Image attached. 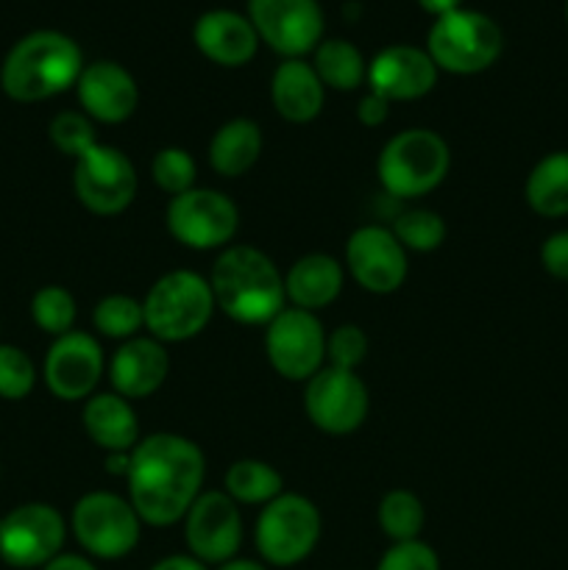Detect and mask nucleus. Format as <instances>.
<instances>
[{"instance_id":"obj_1","label":"nucleus","mask_w":568,"mask_h":570,"mask_svg":"<svg viewBox=\"0 0 568 570\" xmlns=\"http://www.w3.org/2000/svg\"><path fill=\"white\" fill-rule=\"evenodd\" d=\"M206 462L198 445L182 434H150L131 451L128 495L139 521L173 527L200 495Z\"/></svg>"},{"instance_id":"obj_2","label":"nucleus","mask_w":568,"mask_h":570,"mask_svg":"<svg viewBox=\"0 0 568 570\" xmlns=\"http://www.w3.org/2000/svg\"><path fill=\"white\" fill-rule=\"evenodd\" d=\"M215 304L245 326L271 323L284 309V278L271 256L251 245H232L217 256L209 278Z\"/></svg>"},{"instance_id":"obj_3","label":"nucleus","mask_w":568,"mask_h":570,"mask_svg":"<svg viewBox=\"0 0 568 570\" xmlns=\"http://www.w3.org/2000/svg\"><path fill=\"white\" fill-rule=\"evenodd\" d=\"M81 72V48L67 33L33 31L9 50L0 70V83L9 98L37 104L76 87Z\"/></svg>"},{"instance_id":"obj_4","label":"nucleus","mask_w":568,"mask_h":570,"mask_svg":"<svg viewBox=\"0 0 568 570\" xmlns=\"http://www.w3.org/2000/svg\"><path fill=\"white\" fill-rule=\"evenodd\" d=\"M215 306V295L204 276L173 271L161 276L143 301L145 328L159 343H184L204 332Z\"/></svg>"},{"instance_id":"obj_5","label":"nucleus","mask_w":568,"mask_h":570,"mask_svg":"<svg viewBox=\"0 0 568 570\" xmlns=\"http://www.w3.org/2000/svg\"><path fill=\"white\" fill-rule=\"evenodd\" d=\"M451 165L449 145L429 128L395 134L379 154V181L393 198H418L440 187Z\"/></svg>"},{"instance_id":"obj_6","label":"nucleus","mask_w":568,"mask_h":570,"mask_svg":"<svg viewBox=\"0 0 568 570\" xmlns=\"http://www.w3.org/2000/svg\"><path fill=\"white\" fill-rule=\"evenodd\" d=\"M505 48L501 28L488 14L457 9L434 20L427 37V53L438 70L473 76L493 65Z\"/></svg>"},{"instance_id":"obj_7","label":"nucleus","mask_w":568,"mask_h":570,"mask_svg":"<svg viewBox=\"0 0 568 570\" xmlns=\"http://www.w3.org/2000/svg\"><path fill=\"white\" fill-rule=\"evenodd\" d=\"M321 538V512L310 499L282 493L256 518V551L267 566L293 568L315 551Z\"/></svg>"},{"instance_id":"obj_8","label":"nucleus","mask_w":568,"mask_h":570,"mask_svg":"<svg viewBox=\"0 0 568 570\" xmlns=\"http://www.w3.org/2000/svg\"><path fill=\"white\" fill-rule=\"evenodd\" d=\"M139 521L131 501L115 493H87L72 510V534L87 554L123 560L139 543Z\"/></svg>"},{"instance_id":"obj_9","label":"nucleus","mask_w":568,"mask_h":570,"mask_svg":"<svg viewBox=\"0 0 568 570\" xmlns=\"http://www.w3.org/2000/svg\"><path fill=\"white\" fill-rule=\"evenodd\" d=\"M265 351L278 376L310 382L326 360V332L312 312L282 309L267 323Z\"/></svg>"},{"instance_id":"obj_10","label":"nucleus","mask_w":568,"mask_h":570,"mask_svg":"<svg viewBox=\"0 0 568 570\" xmlns=\"http://www.w3.org/2000/svg\"><path fill=\"white\" fill-rule=\"evenodd\" d=\"M167 232L193 250L223 248L232 243L239 226V212L223 193L215 189H187L167 206Z\"/></svg>"},{"instance_id":"obj_11","label":"nucleus","mask_w":568,"mask_h":570,"mask_svg":"<svg viewBox=\"0 0 568 570\" xmlns=\"http://www.w3.org/2000/svg\"><path fill=\"white\" fill-rule=\"evenodd\" d=\"M72 187L92 215H120L137 195V170L123 150L98 142L76 159Z\"/></svg>"},{"instance_id":"obj_12","label":"nucleus","mask_w":568,"mask_h":570,"mask_svg":"<svg viewBox=\"0 0 568 570\" xmlns=\"http://www.w3.org/2000/svg\"><path fill=\"white\" fill-rule=\"evenodd\" d=\"M248 20L256 37L284 59H301L315 50L323 37L317 0H248Z\"/></svg>"},{"instance_id":"obj_13","label":"nucleus","mask_w":568,"mask_h":570,"mask_svg":"<svg viewBox=\"0 0 568 570\" xmlns=\"http://www.w3.org/2000/svg\"><path fill=\"white\" fill-rule=\"evenodd\" d=\"M65 538V518L53 507L22 504L0 523V560L11 568H45L61 554Z\"/></svg>"},{"instance_id":"obj_14","label":"nucleus","mask_w":568,"mask_h":570,"mask_svg":"<svg viewBox=\"0 0 568 570\" xmlns=\"http://www.w3.org/2000/svg\"><path fill=\"white\" fill-rule=\"evenodd\" d=\"M184 540L189 557L204 566H223L234 560L243 543V518L237 501L228 493H204L184 515Z\"/></svg>"},{"instance_id":"obj_15","label":"nucleus","mask_w":568,"mask_h":570,"mask_svg":"<svg viewBox=\"0 0 568 570\" xmlns=\"http://www.w3.org/2000/svg\"><path fill=\"white\" fill-rule=\"evenodd\" d=\"M304 410L321 432L351 434L368 415V390L354 371L326 365L306 382Z\"/></svg>"},{"instance_id":"obj_16","label":"nucleus","mask_w":568,"mask_h":570,"mask_svg":"<svg viewBox=\"0 0 568 570\" xmlns=\"http://www.w3.org/2000/svg\"><path fill=\"white\" fill-rule=\"evenodd\" d=\"M345 265L362 289L390 295L407 278V250L390 228L362 226L349 237Z\"/></svg>"},{"instance_id":"obj_17","label":"nucleus","mask_w":568,"mask_h":570,"mask_svg":"<svg viewBox=\"0 0 568 570\" xmlns=\"http://www.w3.org/2000/svg\"><path fill=\"white\" fill-rule=\"evenodd\" d=\"M104 351L92 334L67 332L56 337L45 360V384L61 401H81L104 376Z\"/></svg>"},{"instance_id":"obj_18","label":"nucleus","mask_w":568,"mask_h":570,"mask_svg":"<svg viewBox=\"0 0 568 570\" xmlns=\"http://www.w3.org/2000/svg\"><path fill=\"white\" fill-rule=\"evenodd\" d=\"M438 81V65L427 50L412 45H390L379 50L368 65V83L371 92L384 100H418L432 92Z\"/></svg>"},{"instance_id":"obj_19","label":"nucleus","mask_w":568,"mask_h":570,"mask_svg":"<svg viewBox=\"0 0 568 570\" xmlns=\"http://www.w3.org/2000/svg\"><path fill=\"white\" fill-rule=\"evenodd\" d=\"M76 87L84 111L95 120L109 122V126L128 120L137 109V81L117 61H92V65H87Z\"/></svg>"},{"instance_id":"obj_20","label":"nucleus","mask_w":568,"mask_h":570,"mask_svg":"<svg viewBox=\"0 0 568 570\" xmlns=\"http://www.w3.org/2000/svg\"><path fill=\"white\" fill-rule=\"evenodd\" d=\"M170 356L154 337H131L115 351L109 362L111 387L123 399H145L165 384Z\"/></svg>"},{"instance_id":"obj_21","label":"nucleus","mask_w":568,"mask_h":570,"mask_svg":"<svg viewBox=\"0 0 568 570\" xmlns=\"http://www.w3.org/2000/svg\"><path fill=\"white\" fill-rule=\"evenodd\" d=\"M193 39L195 48L221 67L248 65L259 48V37H256L248 17L226 9L200 14L193 28Z\"/></svg>"},{"instance_id":"obj_22","label":"nucleus","mask_w":568,"mask_h":570,"mask_svg":"<svg viewBox=\"0 0 568 570\" xmlns=\"http://www.w3.org/2000/svg\"><path fill=\"white\" fill-rule=\"evenodd\" d=\"M326 87L315 67L304 59H284L271 81V98L278 115L290 122H310L321 115Z\"/></svg>"},{"instance_id":"obj_23","label":"nucleus","mask_w":568,"mask_h":570,"mask_svg":"<svg viewBox=\"0 0 568 570\" xmlns=\"http://www.w3.org/2000/svg\"><path fill=\"white\" fill-rule=\"evenodd\" d=\"M84 429L95 445L111 454V451H134L139 443L137 412L131 410L123 395L98 393L84 406Z\"/></svg>"},{"instance_id":"obj_24","label":"nucleus","mask_w":568,"mask_h":570,"mask_svg":"<svg viewBox=\"0 0 568 570\" xmlns=\"http://www.w3.org/2000/svg\"><path fill=\"white\" fill-rule=\"evenodd\" d=\"M343 289V267L326 254L301 256L284 276V295L295 309H323Z\"/></svg>"},{"instance_id":"obj_25","label":"nucleus","mask_w":568,"mask_h":570,"mask_svg":"<svg viewBox=\"0 0 568 570\" xmlns=\"http://www.w3.org/2000/svg\"><path fill=\"white\" fill-rule=\"evenodd\" d=\"M262 154V131L248 117L228 120L215 131L209 142L212 170L226 178H237L256 165Z\"/></svg>"},{"instance_id":"obj_26","label":"nucleus","mask_w":568,"mask_h":570,"mask_svg":"<svg viewBox=\"0 0 568 570\" xmlns=\"http://www.w3.org/2000/svg\"><path fill=\"white\" fill-rule=\"evenodd\" d=\"M527 204L540 217L568 215V150H555L532 167L527 178Z\"/></svg>"},{"instance_id":"obj_27","label":"nucleus","mask_w":568,"mask_h":570,"mask_svg":"<svg viewBox=\"0 0 568 570\" xmlns=\"http://www.w3.org/2000/svg\"><path fill=\"white\" fill-rule=\"evenodd\" d=\"M315 72L323 87H332L337 92H351L368 78V67L362 53L345 39H326L315 48Z\"/></svg>"},{"instance_id":"obj_28","label":"nucleus","mask_w":568,"mask_h":570,"mask_svg":"<svg viewBox=\"0 0 568 570\" xmlns=\"http://www.w3.org/2000/svg\"><path fill=\"white\" fill-rule=\"evenodd\" d=\"M282 473L267 462L239 460L226 471V493L239 504H271L282 495Z\"/></svg>"},{"instance_id":"obj_29","label":"nucleus","mask_w":568,"mask_h":570,"mask_svg":"<svg viewBox=\"0 0 568 570\" xmlns=\"http://www.w3.org/2000/svg\"><path fill=\"white\" fill-rule=\"evenodd\" d=\"M379 527L393 543L418 540L423 529V504L410 490H390L379 504Z\"/></svg>"},{"instance_id":"obj_30","label":"nucleus","mask_w":568,"mask_h":570,"mask_svg":"<svg viewBox=\"0 0 568 570\" xmlns=\"http://www.w3.org/2000/svg\"><path fill=\"white\" fill-rule=\"evenodd\" d=\"M92 323L104 337L131 340L145 326L143 304L137 298H128V295H109V298L98 301Z\"/></svg>"},{"instance_id":"obj_31","label":"nucleus","mask_w":568,"mask_h":570,"mask_svg":"<svg viewBox=\"0 0 568 570\" xmlns=\"http://www.w3.org/2000/svg\"><path fill=\"white\" fill-rule=\"evenodd\" d=\"M395 239L404 245V250H418V254H429V250L440 248L445 239V223L443 217L434 215L429 209H410L399 215L393 226Z\"/></svg>"},{"instance_id":"obj_32","label":"nucleus","mask_w":568,"mask_h":570,"mask_svg":"<svg viewBox=\"0 0 568 570\" xmlns=\"http://www.w3.org/2000/svg\"><path fill=\"white\" fill-rule=\"evenodd\" d=\"M31 315L42 332L61 337V334L72 332V323H76V301L67 293L65 287H42L31 301Z\"/></svg>"},{"instance_id":"obj_33","label":"nucleus","mask_w":568,"mask_h":570,"mask_svg":"<svg viewBox=\"0 0 568 570\" xmlns=\"http://www.w3.org/2000/svg\"><path fill=\"white\" fill-rule=\"evenodd\" d=\"M150 173H154V181L159 184V189L176 198V195L195 187L198 167L184 148H161L150 161Z\"/></svg>"},{"instance_id":"obj_34","label":"nucleus","mask_w":568,"mask_h":570,"mask_svg":"<svg viewBox=\"0 0 568 570\" xmlns=\"http://www.w3.org/2000/svg\"><path fill=\"white\" fill-rule=\"evenodd\" d=\"M33 382H37V371L26 351L14 345H0V399H26L33 390Z\"/></svg>"},{"instance_id":"obj_35","label":"nucleus","mask_w":568,"mask_h":570,"mask_svg":"<svg viewBox=\"0 0 568 570\" xmlns=\"http://www.w3.org/2000/svg\"><path fill=\"white\" fill-rule=\"evenodd\" d=\"M50 142L61 150V154L78 159L81 154H87L92 145H98L95 139V128L89 122V117L78 115V111H61L50 122Z\"/></svg>"},{"instance_id":"obj_36","label":"nucleus","mask_w":568,"mask_h":570,"mask_svg":"<svg viewBox=\"0 0 568 570\" xmlns=\"http://www.w3.org/2000/svg\"><path fill=\"white\" fill-rule=\"evenodd\" d=\"M368 354V337L360 326H340L326 337V360L340 371H354Z\"/></svg>"},{"instance_id":"obj_37","label":"nucleus","mask_w":568,"mask_h":570,"mask_svg":"<svg viewBox=\"0 0 568 570\" xmlns=\"http://www.w3.org/2000/svg\"><path fill=\"white\" fill-rule=\"evenodd\" d=\"M376 570H440V560L432 546L423 540H407V543L390 546Z\"/></svg>"},{"instance_id":"obj_38","label":"nucleus","mask_w":568,"mask_h":570,"mask_svg":"<svg viewBox=\"0 0 568 570\" xmlns=\"http://www.w3.org/2000/svg\"><path fill=\"white\" fill-rule=\"evenodd\" d=\"M540 265L549 276L568 282V232H555L540 248Z\"/></svg>"},{"instance_id":"obj_39","label":"nucleus","mask_w":568,"mask_h":570,"mask_svg":"<svg viewBox=\"0 0 568 570\" xmlns=\"http://www.w3.org/2000/svg\"><path fill=\"white\" fill-rule=\"evenodd\" d=\"M388 115H390V100H384L382 95L376 92H368L365 98L356 104V117H360L362 126L368 128L382 126V122L388 120Z\"/></svg>"},{"instance_id":"obj_40","label":"nucleus","mask_w":568,"mask_h":570,"mask_svg":"<svg viewBox=\"0 0 568 570\" xmlns=\"http://www.w3.org/2000/svg\"><path fill=\"white\" fill-rule=\"evenodd\" d=\"M150 570H209V568L189 554H173V557H165V560L156 562Z\"/></svg>"},{"instance_id":"obj_41","label":"nucleus","mask_w":568,"mask_h":570,"mask_svg":"<svg viewBox=\"0 0 568 570\" xmlns=\"http://www.w3.org/2000/svg\"><path fill=\"white\" fill-rule=\"evenodd\" d=\"M42 570H98L87 557H78V554H59L48 562Z\"/></svg>"},{"instance_id":"obj_42","label":"nucleus","mask_w":568,"mask_h":570,"mask_svg":"<svg viewBox=\"0 0 568 570\" xmlns=\"http://www.w3.org/2000/svg\"><path fill=\"white\" fill-rule=\"evenodd\" d=\"M128 471H131V451H111V454H106V473L128 479Z\"/></svg>"},{"instance_id":"obj_43","label":"nucleus","mask_w":568,"mask_h":570,"mask_svg":"<svg viewBox=\"0 0 568 570\" xmlns=\"http://www.w3.org/2000/svg\"><path fill=\"white\" fill-rule=\"evenodd\" d=\"M421 3L423 11H429V14H434V20L443 14H451V11H457L462 6V0H418Z\"/></svg>"},{"instance_id":"obj_44","label":"nucleus","mask_w":568,"mask_h":570,"mask_svg":"<svg viewBox=\"0 0 568 570\" xmlns=\"http://www.w3.org/2000/svg\"><path fill=\"white\" fill-rule=\"evenodd\" d=\"M217 570H267V568L256 560H237V557H234V560L217 566Z\"/></svg>"},{"instance_id":"obj_45","label":"nucleus","mask_w":568,"mask_h":570,"mask_svg":"<svg viewBox=\"0 0 568 570\" xmlns=\"http://www.w3.org/2000/svg\"><path fill=\"white\" fill-rule=\"evenodd\" d=\"M566 20H568V0H566Z\"/></svg>"},{"instance_id":"obj_46","label":"nucleus","mask_w":568,"mask_h":570,"mask_svg":"<svg viewBox=\"0 0 568 570\" xmlns=\"http://www.w3.org/2000/svg\"><path fill=\"white\" fill-rule=\"evenodd\" d=\"M0 523H3V518H0Z\"/></svg>"}]
</instances>
